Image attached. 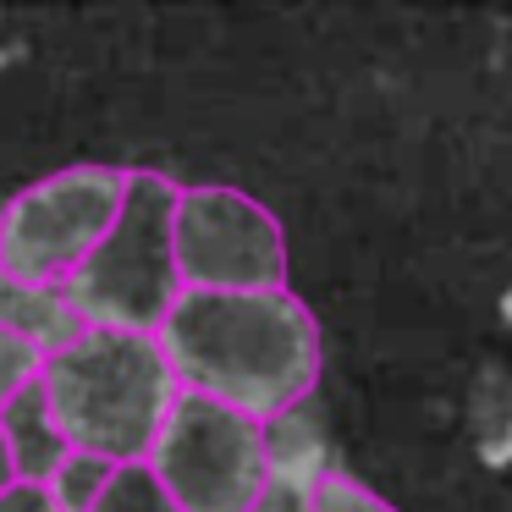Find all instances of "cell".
<instances>
[{
    "label": "cell",
    "instance_id": "1",
    "mask_svg": "<svg viewBox=\"0 0 512 512\" xmlns=\"http://www.w3.org/2000/svg\"><path fill=\"white\" fill-rule=\"evenodd\" d=\"M182 391L270 424L320 386V325L298 292H182L160 325Z\"/></svg>",
    "mask_w": 512,
    "mask_h": 512
},
{
    "label": "cell",
    "instance_id": "2",
    "mask_svg": "<svg viewBox=\"0 0 512 512\" xmlns=\"http://www.w3.org/2000/svg\"><path fill=\"white\" fill-rule=\"evenodd\" d=\"M39 391L50 402L61 441L111 468L144 463L171 402L182 397L155 336L94 331V325H83L67 347L45 358Z\"/></svg>",
    "mask_w": 512,
    "mask_h": 512
},
{
    "label": "cell",
    "instance_id": "3",
    "mask_svg": "<svg viewBox=\"0 0 512 512\" xmlns=\"http://www.w3.org/2000/svg\"><path fill=\"white\" fill-rule=\"evenodd\" d=\"M177 182L166 171H133L122 215L111 237L83 259V270L67 281V303L94 331H133L160 336L166 314L182 298L177 248H171V215H177Z\"/></svg>",
    "mask_w": 512,
    "mask_h": 512
},
{
    "label": "cell",
    "instance_id": "4",
    "mask_svg": "<svg viewBox=\"0 0 512 512\" xmlns=\"http://www.w3.org/2000/svg\"><path fill=\"white\" fill-rule=\"evenodd\" d=\"M133 171L122 166H67L23 188L0 210V276L67 287L83 259L111 237Z\"/></svg>",
    "mask_w": 512,
    "mask_h": 512
},
{
    "label": "cell",
    "instance_id": "5",
    "mask_svg": "<svg viewBox=\"0 0 512 512\" xmlns=\"http://www.w3.org/2000/svg\"><path fill=\"white\" fill-rule=\"evenodd\" d=\"M149 468L182 512H248L265 490V424L182 391L149 446Z\"/></svg>",
    "mask_w": 512,
    "mask_h": 512
},
{
    "label": "cell",
    "instance_id": "6",
    "mask_svg": "<svg viewBox=\"0 0 512 512\" xmlns=\"http://www.w3.org/2000/svg\"><path fill=\"white\" fill-rule=\"evenodd\" d=\"M182 292H281L287 287V237L281 221L243 188H182L171 215Z\"/></svg>",
    "mask_w": 512,
    "mask_h": 512
},
{
    "label": "cell",
    "instance_id": "7",
    "mask_svg": "<svg viewBox=\"0 0 512 512\" xmlns=\"http://www.w3.org/2000/svg\"><path fill=\"white\" fill-rule=\"evenodd\" d=\"M0 430H6V446H12L17 479H28V485H50L61 474V463L72 457V446L61 441L56 419H50V402L39 386L23 391L12 408L0 413Z\"/></svg>",
    "mask_w": 512,
    "mask_h": 512
},
{
    "label": "cell",
    "instance_id": "8",
    "mask_svg": "<svg viewBox=\"0 0 512 512\" xmlns=\"http://www.w3.org/2000/svg\"><path fill=\"white\" fill-rule=\"evenodd\" d=\"M0 325L23 342H34L45 358L83 331V320L72 314L61 287H34V281H12V276H0Z\"/></svg>",
    "mask_w": 512,
    "mask_h": 512
},
{
    "label": "cell",
    "instance_id": "9",
    "mask_svg": "<svg viewBox=\"0 0 512 512\" xmlns=\"http://www.w3.org/2000/svg\"><path fill=\"white\" fill-rule=\"evenodd\" d=\"M89 512H182L177 501H171V490L155 479V468L144 463H122L111 468V479H105L100 501H94Z\"/></svg>",
    "mask_w": 512,
    "mask_h": 512
},
{
    "label": "cell",
    "instance_id": "10",
    "mask_svg": "<svg viewBox=\"0 0 512 512\" xmlns=\"http://www.w3.org/2000/svg\"><path fill=\"white\" fill-rule=\"evenodd\" d=\"M105 479H111V463H100V457H89V452H72L67 463H61V474L50 479V496H56L61 512H89L94 501H100Z\"/></svg>",
    "mask_w": 512,
    "mask_h": 512
},
{
    "label": "cell",
    "instance_id": "11",
    "mask_svg": "<svg viewBox=\"0 0 512 512\" xmlns=\"http://www.w3.org/2000/svg\"><path fill=\"white\" fill-rule=\"evenodd\" d=\"M39 369H45V353H39L34 342H23V336H12L6 325H0V413L12 408L23 391L39 386Z\"/></svg>",
    "mask_w": 512,
    "mask_h": 512
},
{
    "label": "cell",
    "instance_id": "12",
    "mask_svg": "<svg viewBox=\"0 0 512 512\" xmlns=\"http://www.w3.org/2000/svg\"><path fill=\"white\" fill-rule=\"evenodd\" d=\"M314 512H397L391 501H380L369 485H358L353 474H325L320 490H314Z\"/></svg>",
    "mask_w": 512,
    "mask_h": 512
},
{
    "label": "cell",
    "instance_id": "13",
    "mask_svg": "<svg viewBox=\"0 0 512 512\" xmlns=\"http://www.w3.org/2000/svg\"><path fill=\"white\" fill-rule=\"evenodd\" d=\"M314 490H320V479L265 474V490L254 496V507H248V512H314Z\"/></svg>",
    "mask_w": 512,
    "mask_h": 512
},
{
    "label": "cell",
    "instance_id": "14",
    "mask_svg": "<svg viewBox=\"0 0 512 512\" xmlns=\"http://www.w3.org/2000/svg\"><path fill=\"white\" fill-rule=\"evenodd\" d=\"M0 512H61L56 496H50V485H28V479H17L6 496H0Z\"/></svg>",
    "mask_w": 512,
    "mask_h": 512
},
{
    "label": "cell",
    "instance_id": "15",
    "mask_svg": "<svg viewBox=\"0 0 512 512\" xmlns=\"http://www.w3.org/2000/svg\"><path fill=\"white\" fill-rule=\"evenodd\" d=\"M17 485V463H12V446H6V430H0V496Z\"/></svg>",
    "mask_w": 512,
    "mask_h": 512
}]
</instances>
